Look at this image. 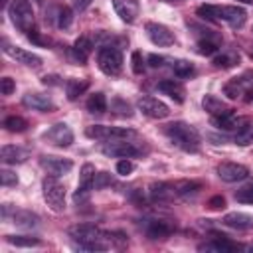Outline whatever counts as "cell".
Listing matches in <instances>:
<instances>
[{
	"label": "cell",
	"instance_id": "obj_1",
	"mask_svg": "<svg viewBox=\"0 0 253 253\" xmlns=\"http://www.w3.org/2000/svg\"><path fill=\"white\" fill-rule=\"evenodd\" d=\"M69 237L75 241V245L79 249H87V251H105L113 245V235L111 231H103L97 225L91 223H77L71 225L67 229Z\"/></svg>",
	"mask_w": 253,
	"mask_h": 253
},
{
	"label": "cell",
	"instance_id": "obj_2",
	"mask_svg": "<svg viewBox=\"0 0 253 253\" xmlns=\"http://www.w3.org/2000/svg\"><path fill=\"white\" fill-rule=\"evenodd\" d=\"M166 136L182 150L186 152H198L200 150V144H202V138H200V132L196 130V126H192L190 123H184V121H174L170 125H166L164 128Z\"/></svg>",
	"mask_w": 253,
	"mask_h": 253
},
{
	"label": "cell",
	"instance_id": "obj_3",
	"mask_svg": "<svg viewBox=\"0 0 253 253\" xmlns=\"http://www.w3.org/2000/svg\"><path fill=\"white\" fill-rule=\"evenodd\" d=\"M42 192H43V200L45 204L53 210V211H63L65 210V186L63 182L57 180V176H45L42 182Z\"/></svg>",
	"mask_w": 253,
	"mask_h": 253
},
{
	"label": "cell",
	"instance_id": "obj_4",
	"mask_svg": "<svg viewBox=\"0 0 253 253\" xmlns=\"http://www.w3.org/2000/svg\"><path fill=\"white\" fill-rule=\"evenodd\" d=\"M8 16L12 24L26 34L34 28V10L28 0H12L8 4Z\"/></svg>",
	"mask_w": 253,
	"mask_h": 253
},
{
	"label": "cell",
	"instance_id": "obj_5",
	"mask_svg": "<svg viewBox=\"0 0 253 253\" xmlns=\"http://www.w3.org/2000/svg\"><path fill=\"white\" fill-rule=\"evenodd\" d=\"M97 65L109 77L119 75L121 69H123V53H121V49L115 47V45H103L97 51Z\"/></svg>",
	"mask_w": 253,
	"mask_h": 253
},
{
	"label": "cell",
	"instance_id": "obj_6",
	"mask_svg": "<svg viewBox=\"0 0 253 253\" xmlns=\"http://www.w3.org/2000/svg\"><path fill=\"white\" fill-rule=\"evenodd\" d=\"M85 134L95 140H121V138H134L136 130L126 126H109V125H91L85 128Z\"/></svg>",
	"mask_w": 253,
	"mask_h": 253
},
{
	"label": "cell",
	"instance_id": "obj_7",
	"mask_svg": "<svg viewBox=\"0 0 253 253\" xmlns=\"http://www.w3.org/2000/svg\"><path fill=\"white\" fill-rule=\"evenodd\" d=\"M101 152L111 158H132L140 154V148L134 142H128L126 138H121V140H107L101 146Z\"/></svg>",
	"mask_w": 253,
	"mask_h": 253
},
{
	"label": "cell",
	"instance_id": "obj_8",
	"mask_svg": "<svg viewBox=\"0 0 253 253\" xmlns=\"http://www.w3.org/2000/svg\"><path fill=\"white\" fill-rule=\"evenodd\" d=\"M136 107L138 111H142V115L150 117V119H166L170 115V109L164 101L156 99V97H150V95H142L138 97L136 101Z\"/></svg>",
	"mask_w": 253,
	"mask_h": 253
},
{
	"label": "cell",
	"instance_id": "obj_9",
	"mask_svg": "<svg viewBox=\"0 0 253 253\" xmlns=\"http://www.w3.org/2000/svg\"><path fill=\"white\" fill-rule=\"evenodd\" d=\"M43 138L57 148H67L73 142V130L65 123H55L43 132Z\"/></svg>",
	"mask_w": 253,
	"mask_h": 253
},
{
	"label": "cell",
	"instance_id": "obj_10",
	"mask_svg": "<svg viewBox=\"0 0 253 253\" xmlns=\"http://www.w3.org/2000/svg\"><path fill=\"white\" fill-rule=\"evenodd\" d=\"M95 166L85 162L81 166V172H79V184H77V190L73 194V200L75 202H85L89 196H91V190H95L93 182H95Z\"/></svg>",
	"mask_w": 253,
	"mask_h": 253
},
{
	"label": "cell",
	"instance_id": "obj_11",
	"mask_svg": "<svg viewBox=\"0 0 253 253\" xmlns=\"http://www.w3.org/2000/svg\"><path fill=\"white\" fill-rule=\"evenodd\" d=\"M144 30H146V36H148V40L154 43V45H158V47H168V45H172L174 42H176V38H174V34L164 26V24H158V22H148L146 26H144Z\"/></svg>",
	"mask_w": 253,
	"mask_h": 253
},
{
	"label": "cell",
	"instance_id": "obj_12",
	"mask_svg": "<svg viewBox=\"0 0 253 253\" xmlns=\"http://www.w3.org/2000/svg\"><path fill=\"white\" fill-rule=\"evenodd\" d=\"M4 53L10 55L12 59H16L18 63H24L26 67H34V69L42 67V57L36 55V53H32V51H28V49H24V47L10 45V43L4 42Z\"/></svg>",
	"mask_w": 253,
	"mask_h": 253
},
{
	"label": "cell",
	"instance_id": "obj_13",
	"mask_svg": "<svg viewBox=\"0 0 253 253\" xmlns=\"http://www.w3.org/2000/svg\"><path fill=\"white\" fill-rule=\"evenodd\" d=\"M219 12V22L229 24L231 28H241L247 20V12L241 6H233V4H225V6H217Z\"/></svg>",
	"mask_w": 253,
	"mask_h": 253
},
{
	"label": "cell",
	"instance_id": "obj_14",
	"mask_svg": "<svg viewBox=\"0 0 253 253\" xmlns=\"http://www.w3.org/2000/svg\"><path fill=\"white\" fill-rule=\"evenodd\" d=\"M217 176L223 182H241L249 176V170L247 166L237 164V162H221L217 166Z\"/></svg>",
	"mask_w": 253,
	"mask_h": 253
},
{
	"label": "cell",
	"instance_id": "obj_15",
	"mask_svg": "<svg viewBox=\"0 0 253 253\" xmlns=\"http://www.w3.org/2000/svg\"><path fill=\"white\" fill-rule=\"evenodd\" d=\"M113 8H115L117 16H119L125 24L136 22V18H138V14H140L138 0H113Z\"/></svg>",
	"mask_w": 253,
	"mask_h": 253
},
{
	"label": "cell",
	"instance_id": "obj_16",
	"mask_svg": "<svg viewBox=\"0 0 253 253\" xmlns=\"http://www.w3.org/2000/svg\"><path fill=\"white\" fill-rule=\"evenodd\" d=\"M172 231H174V225L166 219H144V233L154 241L170 237Z\"/></svg>",
	"mask_w": 253,
	"mask_h": 253
},
{
	"label": "cell",
	"instance_id": "obj_17",
	"mask_svg": "<svg viewBox=\"0 0 253 253\" xmlns=\"http://www.w3.org/2000/svg\"><path fill=\"white\" fill-rule=\"evenodd\" d=\"M150 194V200L152 202H170L174 198H178V192H176V184L174 182H154L148 190Z\"/></svg>",
	"mask_w": 253,
	"mask_h": 253
},
{
	"label": "cell",
	"instance_id": "obj_18",
	"mask_svg": "<svg viewBox=\"0 0 253 253\" xmlns=\"http://www.w3.org/2000/svg\"><path fill=\"white\" fill-rule=\"evenodd\" d=\"M42 166L51 174V176H63L67 172H71L73 162L69 158H59V156H43L42 158Z\"/></svg>",
	"mask_w": 253,
	"mask_h": 253
},
{
	"label": "cell",
	"instance_id": "obj_19",
	"mask_svg": "<svg viewBox=\"0 0 253 253\" xmlns=\"http://www.w3.org/2000/svg\"><path fill=\"white\" fill-rule=\"evenodd\" d=\"M22 103L34 111H42V113H47V111H53L55 105L51 101L49 95H43V93H26Z\"/></svg>",
	"mask_w": 253,
	"mask_h": 253
},
{
	"label": "cell",
	"instance_id": "obj_20",
	"mask_svg": "<svg viewBox=\"0 0 253 253\" xmlns=\"http://www.w3.org/2000/svg\"><path fill=\"white\" fill-rule=\"evenodd\" d=\"M91 51H93V40L89 36H81V38H77V42H75V45L71 47L69 53H71V57H73L75 63L85 65V61L91 55Z\"/></svg>",
	"mask_w": 253,
	"mask_h": 253
},
{
	"label": "cell",
	"instance_id": "obj_21",
	"mask_svg": "<svg viewBox=\"0 0 253 253\" xmlns=\"http://www.w3.org/2000/svg\"><path fill=\"white\" fill-rule=\"evenodd\" d=\"M28 156H30V152L16 144H4L0 150V160L4 164H22L28 160Z\"/></svg>",
	"mask_w": 253,
	"mask_h": 253
},
{
	"label": "cell",
	"instance_id": "obj_22",
	"mask_svg": "<svg viewBox=\"0 0 253 253\" xmlns=\"http://www.w3.org/2000/svg\"><path fill=\"white\" fill-rule=\"evenodd\" d=\"M12 223L20 229H34L40 225V215L30 210H14L12 211Z\"/></svg>",
	"mask_w": 253,
	"mask_h": 253
},
{
	"label": "cell",
	"instance_id": "obj_23",
	"mask_svg": "<svg viewBox=\"0 0 253 253\" xmlns=\"http://www.w3.org/2000/svg\"><path fill=\"white\" fill-rule=\"evenodd\" d=\"M158 89L164 93V95H168L170 99H174L176 103H184V95H186V91H184V85L180 83V81H174V79H164V81H160L158 83Z\"/></svg>",
	"mask_w": 253,
	"mask_h": 253
},
{
	"label": "cell",
	"instance_id": "obj_24",
	"mask_svg": "<svg viewBox=\"0 0 253 253\" xmlns=\"http://www.w3.org/2000/svg\"><path fill=\"white\" fill-rule=\"evenodd\" d=\"M223 223L231 229H249L253 225V217L243 211H231L223 215Z\"/></svg>",
	"mask_w": 253,
	"mask_h": 253
},
{
	"label": "cell",
	"instance_id": "obj_25",
	"mask_svg": "<svg viewBox=\"0 0 253 253\" xmlns=\"http://www.w3.org/2000/svg\"><path fill=\"white\" fill-rule=\"evenodd\" d=\"M239 245L237 243H231L225 235H213V239L210 241V243H204V245H200V249L202 251H217V253H225V251H235Z\"/></svg>",
	"mask_w": 253,
	"mask_h": 253
},
{
	"label": "cell",
	"instance_id": "obj_26",
	"mask_svg": "<svg viewBox=\"0 0 253 253\" xmlns=\"http://www.w3.org/2000/svg\"><path fill=\"white\" fill-rule=\"evenodd\" d=\"M202 107H204V111H208L211 117L223 115V113H229V111H231V109H229L219 97H215V95H206V97L202 99Z\"/></svg>",
	"mask_w": 253,
	"mask_h": 253
},
{
	"label": "cell",
	"instance_id": "obj_27",
	"mask_svg": "<svg viewBox=\"0 0 253 253\" xmlns=\"http://www.w3.org/2000/svg\"><path fill=\"white\" fill-rule=\"evenodd\" d=\"M239 123H241V121L233 115V111L211 117V125H213V126H217L219 130H233V128H237V126H239Z\"/></svg>",
	"mask_w": 253,
	"mask_h": 253
},
{
	"label": "cell",
	"instance_id": "obj_28",
	"mask_svg": "<svg viewBox=\"0 0 253 253\" xmlns=\"http://www.w3.org/2000/svg\"><path fill=\"white\" fill-rule=\"evenodd\" d=\"M247 91H249V87L245 85V81H243L241 77H235V79L227 81L225 87H223V93L227 95V99H239V97H243Z\"/></svg>",
	"mask_w": 253,
	"mask_h": 253
},
{
	"label": "cell",
	"instance_id": "obj_29",
	"mask_svg": "<svg viewBox=\"0 0 253 253\" xmlns=\"http://www.w3.org/2000/svg\"><path fill=\"white\" fill-rule=\"evenodd\" d=\"M89 87V81L87 79H67L65 83V91H67V99L69 101H75L79 95H83Z\"/></svg>",
	"mask_w": 253,
	"mask_h": 253
},
{
	"label": "cell",
	"instance_id": "obj_30",
	"mask_svg": "<svg viewBox=\"0 0 253 253\" xmlns=\"http://www.w3.org/2000/svg\"><path fill=\"white\" fill-rule=\"evenodd\" d=\"M172 71L178 79H186L190 75H194V63L188 59H174L172 61Z\"/></svg>",
	"mask_w": 253,
	"mask_h": 253
},
{
	"label": "cell",
	"instance_id": "obj_31",
	"mask_svg": "<svg viewBox=\"0 0 253 253\" xmlns=\"http://www.w3.org/2000/svg\"><path fill=\"white\" fill-rule=\"evenodd\" d=\"M235 63H239V55L233 51H223L213 57V67L217 69H227V67H233Z\"/></svg>",
	"mask_w": 253,
	"mask_h": 253
},
{
	"label": "cell",
	"instance_id": "obj_32",
	"mask_svg": "<svg viewBox=\"0 0 253 253\" xmlns=\"http://www.w3.org/2000/svg\"><path fill=\"white\" fill-rule=\"evenodd\" d=\"M87 111L89 113H105L107 111V97L103 93H93L89 99H87Z\"/></svg>",
	"mask_w": 253,
	"mask_h": 253
},
{
	"label": "cell",
	"instance_id": "obj_33",
	"mask_svg": "<svg viewBox=\"0 0 253 253\" xmlns=\"http://www.w3.org/2000/svg\"><path fill=\"white\" fill-rule=\"evenodd\" d=\"M233 142L237 146H249L253 144V125H245V126H239L235 136H233Z\"/></svg>",
	"mask_w": 253,
	"mask_h": 253
},
{
	"label": "cell",
	"instance_id": "obj_34",
	"mask_svg": "<svg viewBox=\"0 0 253 253\" xmlns=\"http://www.w3.org/2000/svg\"><path fill=\"white\" fill-rule=\"evenodd\" d=\"M6 241L16 247H36L42 243L38 237H30V235H6Z\"/></svg>",
	"mask_w": 253,
	"mask_h": 253
},
{
	"label": "cell",
	"instance_id": "obj_35",
	"mask_svg": "<svg viewBox=\"0 0 253 253\" xmlns=\"http://www.w3.org/2000/svg\"><path fill=\"white\" fill-rule=\"evenodd\" d=\"M4 128L10 130V132H24L28 128V121L22 119V117L12 115V117H6L4 119Z\"/></svg>",
	"mask_w": 253,
	"mask_h": 253
},
{
	"label": "cell",
	"instance_id": "obj_36",
	"mask_svg": "<svg viewBox=\"0 0 253 253\" xmlns=\"http://www.w3.org/2000/svg\"><path fill=\"white\" fill-rule=\"evenodd\" d=\"M111 111L121 115V117H132V109H130V105L123 97H115L111 101Z\"/></svg>",
	"mask_w": 253,
	"mask_h": 253
},
{
	"label": "cell",
	"instance_id": "obj_37",
	"mask_svg": "<svg viewBox=\"0 0 253 253\" xmlns=\"http://www.w3.org/2000/svg\"><path fill=\"white\" fill-rule=\"evenodd\" d=\"M198 16L204 20H210V22H219V12H217V6H213V4H202L198 8Z\"/></svg>",
	"mask_w": 253,
	"mask_h": 253
},
{
	"label": "cell",
	"instance_id": "obj_38",
	"mask_svg": "<svg viewBox=\"0 0 253 253\" xmlns=\"http://www.w3.org/2000/svg\"><path fill=\"white\" fill-rule=\"evenodd\" d=\"M71 22H73V12H71V8L61 6V8L57 10V28L67 30V28L71 26Z\"/></svg>",
	"mask_w": 253,
	"mask_h": 253
},
{
	"label": "cell",
	"instance_id": "obj_39",
	"mask_svg": "<svg viewBox=\"0 0 253 253\" xmlns=\"http://www.w3.org/2000/svg\"><path fill=\"white\" fill-rule=\"evenodd\" d=\"M235 200L241 202V204H253V182L241 186V188L235 192Z\"/></svg>",
	"mask_w": 253,
	"mask_h": 253
},
{
	"label": "cell",
	"instance_id": "obj_40",
	"mask_svg": "<svg viewBox=\"0 0 253 253\" xmlns=\"http://www.w3.org/2000/svg\"><path fill=\"white\" fill-rule=\"evenodd\" d=\"M217 43L213 42V40H200L198 42V53L200 55H213V53H217Z\"/></svg>",
	"mask_w": 253,
	"mask_h": 253
},
{
	"label": "cell",
	"instance_id": "obj_41",
	"mask_svg": "<svg viewBox=\"0 0 253 253\" xmlns=\"http://www.w3.org/2000/svg\"><path fill=\"white\" fill-rule=\"evenodd\" d=\"M113 184H115V178H113L109 172H97V174H95V182H93L95 190H103V188L113 186Z\"/></svg>",
	"mask_w": 253,
	"mask_h": 253
},
{
	"label": "cell",
	"instance_id": "obj_42",
	"mask_svg": "<svg viewBox=\"0 0 253 253\" xmlns=\"http://www.w3.org/2000/svg\"><path fill=\"white\" fill-rule=\"evenodd\" d=\"M130 61H132V71H134L136 75H140V73L144 71V59H142L140 51H132V55H130Z\"/></svg>",
	"mask_w": 253,
	"mask_h": 253
},
{
	"label": "cell",
	"instance_id": "obj_43",
	"mask_svg": "<svg viewBox=\"0 0 253 253\" xmlns=\"http://www.w3.org/2000/svg\"><path fill=\"white\" fill-rule=\"evenodd\" d=\"M132 170H134V164H132L128 158H123V160L117 162V174H121V176H128Z\"/></svg>",
	"mask_w": 253,
	"mask_h": 253
},
{
	"label": "cell",
	"instance_id": "obj_44",
	"mask_svg": "<svg viewBox=\"0 0 253 253\" xmlns=\"http://www.w3.org/2000/svg\"><path fill=\"white\" fill-rule=\"evenodd\" d=\"M0 178H2V186L4 188H10V186H16L18 184V176L12 170H2L0 172Z\"/></svg>",
	"mask_w": 253,
	"mask_h": 253
},
{
	"label": "cell",
	"instance_id": "obj_45",
	"mask_svg": "<svg viewBox=\"0 0 253 253\" xmlns=\"http://www.w3.org/2000/svg\"><path fill=\"white\" fill-rule=\"evenodd\" d=\"M0 91H2V95H12V93L16 91V83H14V79H10V77H2V79H0Z\"/></svg>",
	"mask_w": 253,
	"mask_h": 253
},
{
	"label": "cell",
	"instance_id": "obj_46",
	"mask_svg": "<svg viewBox=\"0 0 253 253\" xmlns=\"http://www.w3.org/2000/svg\"><path fill=\"white\" fill-rule=\"evenodd\" d=\"M28 40L30 42H34V43H38V45H47V40L45 38H42L38 32H34V30H30L28 32Z\"/></svg>",
	"mask_w": 253,
	"mask_h": 253
},
{
	"label": "cell",
	"instance_id": "obj_47",
	"mask_svg": "<svg viewBox=\"0 0 253 253\" xmlns=\"http://www.w3.org/2000/svg\"><path fill=\"white\" fill-rule=\"evenodd\" d=\"M208 206H210L211 210H223V208H225V200H223L221 196H213Z\"/></svg>",
	"mask_w": 253,
	"mask_h": 253
},
{
	"label": "cell",
	"instance_id": "obj_48",
	"mask_svg": "<svg viewBox=\"0 0 253 253\" xmlns=\"http://www.w3.org/2000/svg\"><path fill=\"white\" fill-rule=\"evenodd\" d=\"M162 61H164V57H160V55H156V53L148 55V63H150L152 67H160V65H162Z\"/></svg>",
	"mask_w": 253,
	"mask_h": 253
},
{
	"label": "cell",
	"instance_id": "obj_49",
	"mask_svg": "<svg viewBox=\"0 0 253 253\" xmlns=\"http://www.w3.org/2000/svg\"><path fill=\"white\" fill-rule=\"evenodd\" d=\"M241 79L245 81V85H247L249 89H253V69H249V71H245V73L241 75Z\"/></svg>",
	"mask_w": 253,
	"mask_h": 253
},
{
	"label": "cell",
	"instance_id": "obj_50",
	"mask_svg": "<svg viewBox=\"0 0 253 253\" xmlns=\"http://www.w3.org/2000/svg\"><path fill=\"white\" fill-rule=\"evenodd\" d=\"M42 83H43V85H57L59 81H57L55 75H45V77H42Z\"/></svg>",
	"mask_w": 253,
	"mask_h": 253
},
{
	"label": "cell",
	"instance_id": "obj_51",
	"mask_svg": "<svg viewBox=\"0 0 253 253\" xmlns=\"http://www.w3.org/2000/svg\"><path fill=\"white\" fill-rule=\"evenodd\" d=\"M73 4H75V8H77V10H85V8L91 4V0H75Z\"/></svg>",
	"mask_w": 253,
	"mask_h": 253
},
{
	"label": "cell",
	"instance_id": "obj_52",
	"mask_svg": "<svg viewBox=\"0 0 253 253\" xmlns=\"http://www.w3.org/2000/svg\"><path fill=\"white\" fill-rule=\"evenodd\" d=\"M237 2H241V4H253V0H237Z\"/></svg>",
	"mask_w": 253,
	"mask_h": 253
},
{
	"label": "cell",
	"instance_id": "obj_53",
	"mask_svg": "<svg viewBox=\"0 0 253 253\" xmlns=\"http://www.w3.org/2000/svg\"><path fill=\"white\" fill-rule=\"evenodd\" d=\"M168 2H172V0H168Z\"/></svg>",
	"mask_w": 253,
	"mask_h": 253
},
{
	"label": "cell",
	"instance_id": "obj_54",
	"mask_svg": "<svg viewBox=\"0 0 253 253\" xmlns=\"http://www.w3.org/2000/svg\"><path fill=\"white\" fill-rule=\"evenodd\" d=\"M4 2H6V0H4Z\"/></svg>",
	"mask_w": 253,
	"mask_h": 253
}]
</instances>
